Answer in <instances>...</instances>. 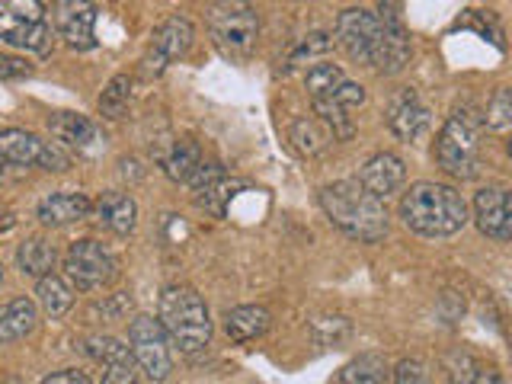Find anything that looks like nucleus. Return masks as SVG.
I'll use <instances>...</instances> for the list:
<instances>
[{
	"label": "nucleus",
	"mask_w": 512,
	"mask_h": 384,
	"mask_svg": "<svg viewBox=\"0 0 512 384\" xmlns=\"http://www.w3.org/2000/svg\"><path fill=\"white\" fill-rule=\"evenodd\" d=\"M378 20L384 26V36H381L372 68L381 74H397V71H404V64L410 61V36L404 23H400V4H381Z\"/></svg>",
	"instance_id": "11"
},
{
	"label": "nucleus",
	"mask_w": 512,
	"mask_h": 384,
	"mask_svg": "<svg viewBox=\"0 0 512 384\" xmlns=\"http://www.w3.org/2000/svg\"><path fill=\"white\" fill-rule=\"evenodd\" d=\"M48 132L58 141L71 144V148H90L93 141H100V128L80 112H58V116L48 119Z\"/></svg>",
	"instance_id": "21"
},
{
	"label": "nucleus",
	"mask_w": 512,
	"mask_h": 384,
	"mask_svg": "<svg viewBox=\"0 0 512 384\" xmlns=\"http://www.w3.org/2000/svg\"><path fill=\"white\" fill-rule=\"evenodd\" d=\"M212 39L228 58L244 61L260 39V13L250 4H212L205 10Z\"/></svg>",
	"instance_id": "5"
},
{
	"label": "nucleus",
	"mask_w": 512,
	"mask_h": 384,
	"mask_svg": "<svg viewBox=\"0 0 512 384\" xmlns=\"http://www.w3.org/2000/svg\"><path fill=\"white\" fill-rule=\"evenodd\" d=\"M36 295H39V304H42V311L48 317H64L71 311V304H74V288L61 276H55V272H52V276L39 279Z\"/></svg>",
	"instance_id": "25"
},
{
	"label": "nucleus",
	"mask_w": 512,
	"mask_h": 384,
	"mask_svg": "<svg viewBox=\"0 0 512 384\" xmlns=\"http://www.w3.org/2000/svg\"><path fill=\"white\" fill-rule=\"evenodd\" d=\"M7 167H42L61 173L71 167V157L55 148L52 141H42L23 128H4L0 132V173Z\"/></svg>",
	"instance_id": "8"
},
{
	"label": "nucleus",
	"mask_w": 512,
	"mask_h": 384,
	"mask_svg": "<svg viewBox=\"0 0 512 384\" xmlns=\"http://www.w3.org/2000/svg\"><path fill=\"white\" fill-rule=\"evenodd\" d=\"M269 324H272V317L263 304H240V308H231L224 314V333H228L234 343L260 340L269 330Z\"/></svg>",
	"instance_id": "18"
},
{
	"label": "nucleus",
	"mask_w": 512,
	"mask_h": 384,
	"mask_svg": "<svg viewBox=\"0 0 512 384\" xmlns=\"http://www.w3.org/2000/svg\"><path fill=\"white\" fill-rule=\"evenodd\" d=\"M103 384H138L135 365H132V362L109 365V368H106V375H103Z\"/></svg>",
	"instance_id": "36"
},
{
	"label": "nucleus",
	"mask_w": 512,
	"mask_h": 384,
	"mask_svg": "<svg viewBox=\"0 0 512 384\" xmlns=\"http://www.w3.org/2000/svg\"><path fill=\"white\" fill-rule=\"evenodd\" d=\"M388 125L397 138L416 141L429 128V106L420 100V93L404 87L391 96L388 103Z\"/></svg>",
	"instance_id": "14"
},
{
	"label": "nucleus",
	"mask_w": 512,
	"mask_h": 384,
	"mask_svg": "<svg viewBox=\"0 0 512 384\" xmlns=\"http://www.w3.org/2000/svg\"><path fill=\"white\" fill-rule=\"evenodd\" d=\"M381 36H384V26L378 20V13L365 7L343 10L340 20H336V39H340V45L346 48V55L352 61L372 64L381 45Z\"/></svg>",
	"instance_id": "10"
},
{
	"label": "nucleus",
	"mask_w": 512,
	"mask_h": 384,
	"mask_svg": "<svg viewBox=\"0 0 512 384\" xmlns=\"http://www.w3.org/2000/svg\"><path fill=\"white\" fill-rule=\"evenodd\" d=\"M96 215H100V221L109 231L132 234L138 221V205L132 196H125V192H103L100 202H96Z\"/></svg>",
	"instance_id": "20"
},
{
	"label": "nucleus",
	"mask_w": 512,
	"mask_h": 384,
	"mask_svg": "<svg viewBox=\"0 0 512 384\" xmlns=\"http://www.w3.org/2000/svg\"><path fill=\"white\" fill-rule=\"evenodd\" d=\"M292 141H295V148L301 151V154H308V157H314V154H320L327 148V144L333 141V135L327 132L324 125H320L317 119H298L295 125H292Z\"/></svg>",
	"instance_id": "26"
},
{
	"label": "nucleus",
	"mask_w": 512,
	"mask_h": 384,
	"mask_svg": "<svg viewBox=\"0 0 512 384\" xmlns=\"http://www.w3.org/2000/svg\"><path fill=\"white\" fill-rule=\"evenodd\" d=\"M84 352L90 359L103 362L106 368L132 362V349H128L125 343H119V340H112V336H90V340L84 343Z\"/></svg>",
	"instance_id": "30"
},
{
	"label": "nucleus",
	"mask_w": 512,
	"mask_h": 384,
	"mask_svg": "<svg viewBox=\"0 0 512 384\" xmlns=\"http://www.w3.org/2000/svg\"><path fill=\"white\" fill-rule=\"evenodd\" d=\"M320 205L333 228L362 240V244H378L388 234V212L384 202L365 192L356 180H336L320 189Z\"/></svg>",
	"instance_id": "2"
},
{
	"label": "nucleus",
	"mask_w": 512,
	"mask_h": 384,
	"mask_svg": "<svg viewBox=\"0 0 512 384\" xmlns=\"http://www.w3.org/2000/svg\"><path fill=\"white\" fill-rule=\"evenodd\" d=\"M0 282H4V266H0Z\"/></svg>",
	"instance_id": "38"
},
{
	"label": "nucleus",
	"mask_w": 512,
	"mask_h": 384,
	"mask_svg": "<svg viewBox=\"0 0 512 384\" xmlns=\"http://www.w3.org/2000/svg\"><path fill=\"white\" fill-rule=\"evenodd\" d=\"M128 100H132V77L119 74L106 84V90L100 96V112L106 119H122L128 109Z\"/></svg>",
	"instance_id": "28"
},
{
	"label": "nucleus",
	"mask_w": 512,
	"mask_h": 384,
	"mask_svg": "<svg viewBox=\"0 0 512 384\" xmlns=\"http://www.w3.org/2000/svg\"><path fill=\"white\" fill-rule=\"evenodd\" d=\"M29 64L16 55H0V80H20V77H29Z\"/></svg>",
	"instance_id": "35"
},
{
	"label": "nucleus",
	"mask_w": 512,
	"mask_h": 384,
	"mask_svg": "<svg viewBox=\"0 0 512 384\" xmlns=\"http://www.w3.org/2000/svg\"><path fill=\"white\" fill-rule=\"evenodd\" d=\"M39 324V308L29 298H13L7 304H0V343L23 340L26 333H32Z\"/></svg>",
	"instance_id": "19"
},
{
	"label": "nucleus",
	"mask_w": 512,
	"mask_h": 384,
	"mask_svg": "<svg viewBox=\"0 0 512 384\" xmlns=\"http://www.w3.org/2000/svg\"><path fill=\"white\" fill-rule=\"evenodd\" d=\"M128 349H132V359L144 368V375L151 381H164L173 372V352H170V340L160 320L138 314L128 327Z\"/></svg>",
	"instance_id": "9"
},
{
	"label": "nucleus",
	"mask_w": 512,
	"mask_h": 384,
	"mask_svg": "<svg viewBox=\"0 0 512 384\" xmlns=\"http://www.w3.org/2000/svg\"><path fill=\"white\" fill-rule=\"evenodd\" d=\"M343 71L336 68V64H327V61H320L314 64V68L308 71V77H304V87H308L311 93V100H327V96L336 93V87L343 84Z\"/></svg>",
	"instance_id": "29"
},
{
	"label": "nucleus",
	"mask_w": 512,
	"mask_h": 384,
	"mask_svg": "<svg viewBox=\"0 0 512 384\" xmlns=\"http://www.w3.org/2000/svg\"><path fill=\"white\" fill-rule=\"evenodd\" d=\"M96 13H100V7L84 4V0H64V4H55V26L61 32V39L71 48H77V52H90L96 45V36H93Z\"/></svg>",
	"instance_id": "13"
},
{
	"label": "nucleus",
	"mask_w": 512,
	"mask_h": 384,
	"mask_svg": "<svg viewBox=\"0 0 512 384\" xmlns=\"http://www.w3.org/2000/svg\"><path fill=\"white\" fill-rule=\"evenodd\" d=\"M55 260H58L55 247L48 244V240H42V237H29V240H23V244H20V250H16V266H20L26 276H32V279L52 276Z\"/></svg>",
	"instance_id": "23"
},
{
	"label": "nucleus",
	"mask_w": 512,
	"mask_h": 384,
	"mask_svg": "<svg viewBox=\"0 0 512 384\" xmlns=\"http://www.w3.org/2000/svg\"><path fill=\"white\" fill-rule=\"evenodd\" d=\"M52 39L55 29L48 23L42 4H36V0H7V4H0V42L45 55L52 48Z\"/></svg>",
	"instance_id": "6"
},
{
	"label": "nucleus",
	"mask_w": 512,
	"mask_h": 384,
	"mask_svg": "<svg viewBox=\"0 0 512 384\" xmlns=\"http://www.w3.org/2000/svg\"><path fill=\"white\" fill-rule=\"evenodd\" d=\"M202 160L205 157L196 141H176L170 154L160 157V167H164V173L173 183H189L192 176H196V170L202 167Z\"/></svg>",
	"instance_id": "22"
},
{
	"label": "nucleus",
	"mask_w": 512,
	"mask_h": 384,
	"mask_svg": "<svg viewBox=\"0 0 512 384\" xmlns=\"http://www.w3.org/2000/svg\"><path fill=\"white\" fill-rule=\"evenodd\" d=\"M39 384H93L87 372H77V368H64V372H52L48 378H42Z\"/></svg>",
	"instance_id": "37"
},
{
	"label": "nucleus",
	"mask_w": 512,
	"mask_h": 384,
	"mask_svg": "<svg viewBox=\"0 0 512 384\" xmlns=\"http://www.w3.org/2000/svg\"><path fill=\"white\" fill-rule=\"evenodd\" d=\"M327 100L340 103L343 109H356V106L365 103V87H362V84H352V80H343V84L336 87V93L327 96Z\"/></svg>",
	"instance_id": "34"
},
{
	"label": "nucleus",
	"mask_w": 512,
	"mask_h": 384,
	"mask_svg": "<svg viewBox=\"0 0 512 384\" xmlns=\"http://www.w3.org/2000/svg\"><path fill=\"white\" fill-rule=\"evenodd\" d=\"M160 327L183 352H199L212 343V314L202 295L189 285H167L160 295Z\"/></svg>",
	"instance_id": "3"
},
{
	"label": "nucleus",
	"mask_w": 512,
	"mask_h": 384,
	"mask_svg": "<svg viewBox=\"0 0 512 384\" xmlns=\"http://www.w3.org/2000/svg\"><path fill=\"white\" fill-rule=\"evenodd\" d=\"M64 276H68V282L77 292H100V288L116 282L119 266L103 244L84 237V240H74L68 256H64Z\"/></svg>",
	"instance_id": "7"
},
{
	"label": "nucleus",
	"mask_w": 512,
	"mask_h": 384,
	"mask_svg": "<svg viewBox=\"0 0 512 384\" xmlns=\"http://www.w3.org/2000/svg\"><path fill=\"white\" fill-rule=\"evenodd\" d=\"M436 160L448 176L471 180L480 164V122L471 109H455L436 141Z\"/></svg>",
	"instance_id": "4"
},
{
	"label": "nucleus",
	"mask_w": 512,
	"mask_h": 384,
	"mask_svg": "<svg viewBox=\"0 0 512 384\" xmlns=\"http://www.w3.org/2000/svg\"><path fill=\"white\" fill-rule=\"evenodd\" d=\"M388 359L381 352H362L359 359H352L343 372L340 381L343 384H384L388 381Z\"/></svg>",
	"instance_id": "24"
},
{
	"label": "nucleus",
	"mask_w": 512,
	"mask_h": 384,
	"mask_svg": "<svg viewBox=\"0 0 512 384\" xmlns=\"http://www.w3.org/2000/svg\"><path fill=\"white\" fill-rule=\"evenodd\" d=\"M394 384H432V381L420 359H404L394 368Z\"/></svg>",
	"instance_id": "33"
},
{
	"label": "nucleus",
	"mask_w": 512,
	"mask_h": 384,
	"mask_svg": "<svg viewBox=\"0 0 512 384\" xmlns=\"http://www.w3.org/2000/svg\"><path fill=\"white\" fill-rule=\"evenodd\" d=\"M509 125H512V96H509V90H496V96L487 106V128L503 135V132H509Z\"/></svg>",
	"instance_id": "31"
},
{
	"label": "nucleus",
	"mask_w": 512,
	"mask_h": 384,
	"mask_svg": "<svg viewBox=\"0 0 512 384\" xmlns=\"http://www.w3.org/2000/svg\"><path fill=\"white\" fill-rule=\"evenodd\" d=\"M90 199L84 192H52L39 202V221L48 224V228H64V224L84 221L90 215Z\"/></svg>",
	"instance_id": "17"
},
{
	"label": "nucleus",
	"mask_w": 512,
	"mask_h": 384,
	"mask_svg": "<svg viewBox=\"0 0 512 384\" xmlns=\"http://www.w3.org/2000/svg\"><path fill=\"white\" fill-rule=\"evenodd\" d=\"M404 176H407V167H404V160H400L397 154L391 151H381L375 157H368L365 160V167L359 170V186L365 192H372L375 199H388L391 192L404 183Z\"/></svg>",
	"instance_id": "16"
},
{
	"label": "nucleus",
	"mask_w": 512,
	"mask_h": 384,
	"mask_svg": "<svg viewBox=\"0 0 512 384\" xmlns=\"http://www.w3.org/2000/svg\"><path fill=\"white\" fill-rule=\"evenodd\" d=\"M448 375H452V384H500V375L490 365H480L477 359L464 356V352H458L448 362Z\"/></svg>",
	"instance_id": "27"
},
{
	"label": "nucleus",
	"mask_w": 512,
	"mask_h": 384,
	"mask_svg": "<svg viewBox=\"0 0 512 384\" xmlns=\"http://www.w3.org/2000/svg\"><path fill=\"white\" fill-rule=\"evenodd\" d=\"M333 48V39L327 36V32H314V36H308L304 39L292 55H288V64H285V71L288 68H295L298 61H304V58H317V55H324V52H330Z\"/></svg>",
	"instance_id": "32"
},
{
	"label": "nucleus",
	"mask_w": 512,
	"mask_h": 384,
	"mask_svg": "<svg viewBox=\"0 0 512 384\" xmlns=\"http://www.w3.org/2000/svg\"><path fill=\"white\" fill-rule=\"evenodd\" d=\"M474 218L477 228L493 240H509L512 237V208H509V192L503 189H480L474 196Z\"/></svg>",
	"instance_id": "15"
},
{
	"label": "nucleus",
	"mask_w": 512,
	"mask_h": 384,
	"mask_svg": "<svg viewBox=\"0 0 512 384\" xmlns=\"http://www.w3.org/2000/svg\"><path fill=\"white\" fill-rule=\"evenodd\" d=\"M400 218L423 237H452L468 224V202L442 183H413L400 199Z\"/></svg>",
	"instance_id": "1"
},
{
	"label": "nucleus",
	"mask_w": 512,
	"mask_h": 384,
	"mask_svg": "<svg viewBox=\"0 0 512 384\" xmlns=\"http://www.w3.org/2000/svg\"><path fill=\"white\" fill-rule=\"evenodd\" d=\"M192 36H196V29H192V23L180 13H173L170 20L160 23L157 32H154V42H151L148 71L160 74L167 64H173L176 58H183L189 52V45H192Z\"/></svg>",
	"instance_id": "12"
}]
</instances>
